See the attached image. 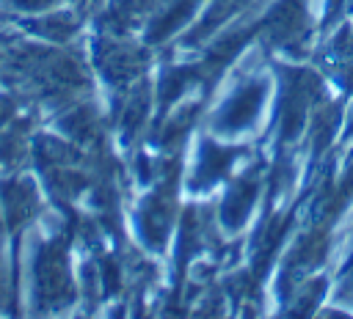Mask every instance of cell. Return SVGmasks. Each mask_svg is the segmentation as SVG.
Here are the masks:
<instances>
[{"label": "cell", "instance_id": "cell-1", "mask_svg": "<svg viewBox=\"0 0 353 319\" xmlns=\"http://www.w3.org/2000/svg\"><path fill=\"white\" fill-rule=\"evenodd\" d=\"M256 102H259V88H248V91H243V94L237 96V102L229 107V121H232V124H243V121H248V118H251V110L256 107Z\"/></svg>", "mask_w": 353, "mask_h": 319}]
</instances>
